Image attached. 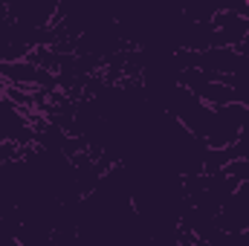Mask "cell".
<instances>
[{
  "label": "cell",
  "mask_w": 249,
  "mask_h": 246,
  "mask_svg": "<svg viewBox=\"0 0 249 246\" xmlns=\"http://www.w3.org/2000/svg\"><path fill=\"white\" fill-rule=\"evenodd\" d=\"M244 124H247V105H223V107H214L209 133L203 139L206 148H214V151L232 148L238 142Z\"/></svg>",
  "instance_id": "1"
},
{
  "label": "cell",
  "mask_w": 249,
  "mask_h": 246,
  "mask_svg": "<svg viewBox=\"0 0 249 246\" xmlns=\"http://www.w3.org/2000/svg\"><path fill=\"white\" fill-rule=\"evenodd\" d=\"M217 232L247 235L249 232V185H238L217 211Z\"/></svg>",
  "instance_id": "2"
},
{
  "label": "cell",
  "mask_w": 249,
  "mask_h": 246,
  "mask_svg": "<svg viewBox=\"0 0 249 246\" xmlns=\"http://www.w3.org/2000/svg\"><path fill=\"white\" fill-rule=\"evenodd\" d=\"M247 18H241L232 9H217L212 18V29H214V47L220 50H238L247 38Z\"/></svg>",
  "instance_id": "3"
},
{
  "label": "cell",
  "mask_w": 249,
  "mask_h": 246,
  "mask_svg": "<svg viewBox=\"0 0 249 246\" xmlns=\"http://www.w3.org/2000/svg\"><path fill=\"white\" fill-rule=\"evenodd\" d=\"M223 151H226L229 162H235V159H249V105H247V124H244L238 142H235L232 148H223Z\"/></svg>",
  "instance_id": "4"
},
{
  "label": "cell",
  "mask_w": 249,
  "mask_h": 246,
  "mask_svg": "<svg viewBox=\"0 0 249 246\" xmlns=\"http://www.w3.org/2000/svg\"><path fill=\"white\" fill-rule=\"evenodd\" d=\"M223 174H229L238 185H249V159H235L223 168Z\"/></svg>",
  "instance_id": "5"
},
{
  "label": "cell",
  "mask_w": 249,
  "mask_h": 246,
  "mask_svg": "<svg viewBox=\"0 0 249 246\" xmlns=\"http://www.w3.org/2000/svg\"><path fill=\"white\" fill-rule=\"evenodd\" d=\"M244 238H247V241H249V232H247V235H244Z\"/></svg>",
  "instance_id": "6"
}]
</instances>
